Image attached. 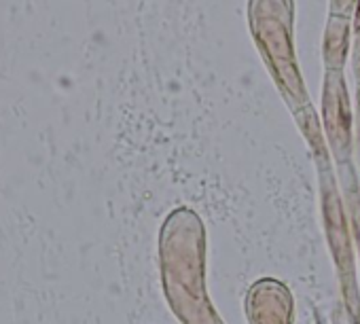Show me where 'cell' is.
Wrapping results in <instances>:
<instances>
[{
  "label": "cell",
  "mask_w": 360,
  "mask_h": 324,
  "mask_svg": "<svg viewBox=\"0 0 360 324\" xmlns=\"http://www.w3.org/2000/svg\"><path fill=\"white\" fill-rule=\"evenodd\" d=\"M354 5H356V0H333V11H335V13L347 15V13L352 11Z\"/></svg>",
  "instance_id": "cell-1"
}]
</instances>
